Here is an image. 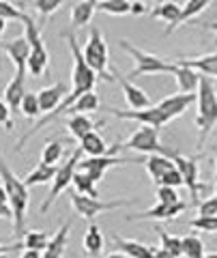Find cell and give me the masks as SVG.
I'll return each mask as SVG.
<instances>
[{"label":"cell","mask_w":217,"mask_h":258,"mask_svg":"<svg viewBox=\"0 0 217 258\" xmlns=\"http://www.w3.org/2000/svg\"><path fill=\"white\" fill-rule=\"evenodd\" d=\"M168 157H170L174 161V166H176V170L181 172L183 176V185L189 189V198H191V203L198 205V194H200V187H202V183H200V166H198V161L194 157H185L181 155V153H170L168 151L166 153Z\"/></svg>","instance_id":"obj_9"},{"label":"cell","mask_w":217,"mask_h":258,"mask_svg":"<svg viewBox=\"0 0 217 258\" xmlns=\"http://www.w3.org/2000/svg\"><path fill=\"white\" fill-rule=\"evenodd\" d=\"M208 28H211V30H217V24H211ZM213 47H215V52H217V35H215V39H213Z\"/></svg>","instance_id":"obj_49"},{"label":"cell","mask_w":217,"mask_h":258,"mask_svg":"<svg viewBox=\"0 0 217 258\" xmlns=\"http://www.w3.org/2000/svg\"><path fill=\"white\" fill-rule=\"evenodd\" d=\"M20 112L26 118H37V116H41L43 112H41V106H39V97L37 93H26V97H24V101H22V108Z\"/></svg>","instance_id":"obj_37"},{"label":"cell","mask_w":217,"mask_h":258,"mask_svg":"<svg viewBox=\"0 0 217 258\" xmlns=\"http://www.w3.org/2000/svg\"><path fill=\"white\" fill-rule=\"evenodd\" d=\"M196 103H198V114H196V127H198V147H204L206 136L213 132L217 125V91L211 82V78L202 76L196 93Z\"/></svg>","instance_id":"obj_2"},{"label":"cell","mask_w":217,"mask_h":258,"mask_svg":"<svg viewBox=\"0 0 217 258\" xmlns=\"http://www.w3.org/2000/svg\"><path fill=\"white\" fill-rule=\"evenodd\" d=\"M138 203V198H118V200H97V198H88L82 196V194L74 191L71 194V207H74L76 215L84 217V220H95L99 213H106V211H116V209H123V207H131Z\"/></svg>","instance_id":"obj_6"},{"label":"cell","mask_w":217,"mask_h":258,"mask_svg":"<svg viewBox=\"0 0 217 258\" xmlns=\"http://www.w3.org/2000/svg\"><path fill=\"white\" fill-rule=\"evenodd\" d=\"M74 187L78 194H82V196H88V198H97V183H95L91 176H86L84 172H76L74 176Z\"/></svg>","instance_id":"obj_34"},{"label":"cell","mask_w":217,"mask_h":258,"mask_svg":"<svg viewBox=\"0 0 217 258\" xmlns=\"http://www.w3.org/2000/svg\"><path fill=\"white\" fill-rule=\"evenodd\" d=\"M181 185H183V176H181V172L174 168L172 172H168L164 179L157 183V187H172V189H179Z\"/></svg>","instance_id":"obj_43"},{"label":"cell","mask_w":217,"mask_h":258,"mask_svg":"<svg viewBox=\"0 0 217 258\" xmlns=\"http://www.w3.org/2000/svg\"><path fill=\"white\" fill-rule=\"evenodd\" d=\"M118 47L123 52H127L133 58L135 67L131 69V74L127 76L133 82L135 78H142V76H159V74H172L176 71V64L174 62H168L166 58L162 56H155L151 52H144L140 47H135L131 41H127V39H118Z\"/></svg>","instance_id":"obj_3"},{"label":"cell","mask_w":217,"mask_h":258,"mask_svg":"<svg viewBox=\"0 0 217 258\" xmlns=\"http://www.w3.org/2000/svg\"><path fill=\"white\" fill-rule=\"evenodd\" d=\"M0 52H5L15 64V76L26 78L28 71V60H30V43L26 37H15L13 41L0 43Z\"/></svg>","instance_id":"obj_12"},{"label":"cell","mask_w":217,"mask_h":258,"mask_svg":"<svg viewBox=\"0 0 217 258\" xmlns=\"http://www.w3.org/2000/svg\"><path fill=\"white\" fill-rule=\"evenodd\" d=\"M181 258H185V256H181Z\"/></svg>","instance_id":"obj_54"},{"label":"cell","mask_w":217,"mask_h":258,"mask_svg":"<svg viewBox=\"0 0 217 258\" xmlns=\"http://www.w3.org/2000/svg\"><path fill=\"white\" fill-rule=\"evenodd\" d=\"M174 78H176V86H179L181 95H196L200 80H202V76H200L198 71L189 69V67H181V64H176Z\"/></svg>","instance_id":"obj_21"},{"label":"cell","mask_w":217,"mask_h":258,"mask_svg":"<svg viewBox=\"0 0 217 258\" xmlns=\"http://www.w3.org/2000/svg\"><path fill=\"white\" fill-rule=\"evenodd\" d=\"M80 161H82V149L78 147L76 151H71V155L67 157L65 164L58 166V172H56L54 181H52L50 194H47V198L43 200V205H41V213H45L47 209L56 203V198H58L62 191L69 189V185H74V176L78 172V164H80Z\"/></svg>","instance_id":"obj_7"},{"label":"cell","mask_w":217,"mask_h":258,"mask_svg":"<svg viewBox=\"0 0 217 258\" xmlns=\"http://www.w3.org/2000/svg\"><path fill=\"white\" fill-rule=\"evenodd\" d=\"M155 258H176L172 252H168V249H164V247H157L155 249Z\"/></svg>","instance_id":"obj_47"},{"label":"cell","mask_w":217,"mask_h":258,"mask_svg":"<svg viewBox=\"0 0 217 258\" xmlns=\"http://www.w3.org/2000/svg\"><path fill=\"white\" fill-rule=\"evenodd\" d=\"M183 256L185 258H204L206 249H204L202 239H200L198 235L183 237Z\"/></svg>","instance_id":"obj_33"},{"label":"cell","mask_w":217,"mask_h":258,"mask_svg":"<svg viewBox=\"0 0 217 258\" xmlns=\"http://www.w3.org/2000/svg\"><path fill=\"white\" fill-rule=\"evenodd\" d=\"M194 101H196V95H181V93H176V95H170V97H166V99H162L157 103V108L168 116V120H174V118L183 116Z\"/></svg>","instance_id":"obj_17"},{"label":"cell","mask_w":217,"mask_h":258,"mask_svg":"<svg viewBox=\"0 0 217 258\" xmlns=\"http://www.w3.org/2000/svg\"><path fill=\"white\" fill-rule=\"evenodd\" d=\"M0 125L5 127V132H11L13 129V114L3 99H0Z\"/></svg>","instance_id":"obj_44"},{"label":"cell","mask_w":217,"mask_h":258,"mask_svg":"<svg viewBox=\"0 0 217 258\" xmlns=\"http://www.w3.org/2000/svg\"><path fill=\"white\" fill-rule=\"evenodd\" d=\"M123 166V164H135V159L131 157H110V155H103V157H88V159H82L78 164V172H84L86 176H91L95 183L103 181V176L110 168L114 166Z\"/></svg>","instance_id":"obj_11"},{"label":"cell","mask_w":217,"mask_h":258,"mask_svg":"<svg viewBox=\"0 0 217 258\" xmlns=\"http://www.w3.org/2000/svg\"><path fill=\"white\" fill-rule=\"evenodd\" d=\"M24 97H26V84H24V78L20 76H13L9 80V84L5 86V93H3V101L9 106L11 114L15 116L18 114V110L22 108V101Z\"/></svg>","instance_id":"obj_19"},{"label":"cell","mask_w":217,"mask_h":258,"mask_svg":"<svg viewBox=\"0 0 217 258\" xmlns=\"http://www.w3.org/2000/svg\"><path fill=\"white\" fill-rule=\"evenodd\" d=\"M71 226H74V222H65L58 230H56V235L52 237L50 245H47V249L43 252L41 258H62L65 256L67 241H69V235H71Z\"/></svg>","instance_id":"obj_23"},{"label":"cell","mask_w":217,"mask_h":258,"mask_svg":"<svg viewBox=\"0 0 217 258\" xmlns=\"http://www.w3.org/2000/svg\"><path fill=\"white\" fill-rule=\"evenodd\" d=\"M101 108V101H99V95L97 93H86V95H82L80 99L71 106L67 112H69V116L71 114H88V112H97ZM65 112V114H67Z\"/></svg>","instance_id":"obj_29"},{"label":"cell","mask_w":217,"mask_h":258,"mask_svg":"<svg viewBox=\"0 0 217 258\" xmlns=\"http://www.w3.org/2000/svg\"><path fill=\"white\" fill-rule=\"evenodd\" d=\"M118 82H120V88H123V95H125V101L127 106L131 110H147L151 108V97L147 95V91H142L138 84H133L127 76H116Z\"/></svg>","instance_id":"obj_14"},{"label":"cell","mask_w":217,"mask_h":258,"mask_svg":"<svg viewBox=\"0 0 217 258\" xmlns=\"http://www.w3.org/2000/svg\"><path fill=\"white\" fill-rule=\"evenodd\" d=\"M24 15H26V11H22V7L9 3V0H0V18L3 20H20L24 22Z\"/></svg>","instance_id":"obj_40"},{"label":"cell","mask_w":217,"mask_h":258,"mask_svg":"<svg viewBox=\"0 0 217 258\" xmlns=\"http://www.w3.org/2000/svg\"><path fill=\"white\" fill-rule=\"evenodd\" d=\"M103 112H110L112 116L123 118V120H138L140 125L155 127V129H162L164 125L170 123V120H168V116H166L157 106H151V108H147V110H118V108L103 106Z\"/></svg>","instance_id":"obj_10"},{"label":"cell","mask_w":217,"mask_h":258,"mask_svg":"<svg viewBox=\"0 0 217 258\" xmlns=\"http://www.w3.org/2000/svg\"><path fill=\"white\" fill-rule=\"evenodd\" d=\"M78 147L82 149V153H86L88 157H103V155H108V153H110V147H108L106 140H103L97 132L86 134L84 138L80 140Z\"/></svg>","instance_id":"obj_26"},{"label":"cell","mask_w":217,"mask_h":258,"mask_svg":"<svg viewBox=\"0 0 217 258\" xmlns=\"http://www.w3.org/2000/svg\"><path fill=\"white\" fill-rule=\"evenodd\" d=\"M106 258H127L125 254H120V252H112V254H108Z\"/></svg>","instance_id":"obj_50"},{"label":"cell","mask_w":217,"mask_h":258,"mask_svg":"<svg viewBox=\"0 0 217 258\" xmlns=\"http://www.w3.org/2000/svg\"><path fill=\"white\" fill-rule=\"evenodd\" d=\"M181 11L183 7L179 3H172V0H164V3L155 5V9L151 11V15L155 20H162L166 24V35H170L172 30L179 28V20H181Z\"/></svg>","instance_id":"obj_16"},{"label":"cell","mask_w":217,"mask_h":258,"mask_svg":"<svg viewBox=\"0 0 217 258\" xmlns=\"http://www.w3.org/2000/svg\"><path fill=\"white\" fill-rule=\"evenodd\" d=\"M5 30H7V20L0 18V37L5 35ZM0 69H3V62H0Z\"/></svg>","instance_id":"obj_48"},{"label":"cell","mask_w":217,"mask_h":258,"mask_svg":"<svg viewBox=\"0 0 217 258\" xmlns=\"http://www.w3.org/2000/svg\"><path fill=\"white\" fill-rule=\"evenodd\" d=\"M204 258H217V252H211V254H206Z\"/></svg>","instance_id":"obj_52"},{"label":"cell","mask_w":217,"mask_h":258,"mask_svg":"<svg viewBox=\"0 0 217 258\" xmlns=\"http://www.w3.org/2000/svg\"><path fill=\"white\" fill-rule=\"evenodd\" d=\"M82 245H84V252L88 256H99L103 252V245H106V237H103L101 228L95 222H91V226L86 228L84 232V239H82Z\"/></svg>","instance_id":"obj_25"},{"label":"cell","mask_w":217,"mask_h":258,"mask_svg":"<svg viewBox=\"0 0 217 258\" xmlns=\"http://www.w3.org/2000/svg\"><path fill=\"white\" fill-rule=\"evenodd\" d=\"M213 155H215V174H213V179L217 183V149H213Z\"/></svg>","instance_id":"obj_51"},{"label":"cell","mask_w":217,"mask_h":258,"mask_svg":"<svg viewBox=\"0 0 217 258\" xmlns=\"http://www.w3.org/2000/svg\"><path fill=\"white\" fill-rule=\"evenodd\" d=\"M0 181H3L7 196L13 209V235L20 237L24 232V224H26V211L30 205V196H28V187L24 185V179H18L9 164L5 161L3 153H0Z\"/></svg>","instance_id":"obj_1"},{"label":"cell","mask_w":217,"mask_h":258,"mask_svg":"<svg viewBox=\"0 0 217 258\" xmlns=\"http://www.w3.org/2000/svg\"><path fill=\"white\" fill-rule=\"evenodd\" d=\"M112 241H114V245L120 254H125L129 258H155V249L151 245L140 243L135 239H123L118 235H112Z\"/></svg>","instance_id":"obj_20"},{"label":"cell","mask_w":217,"mask_h":258,"mask_svg":"<svg viewBox=\"0 0 217 258\" xmlns=\"http://www.w3.org/2000/svg\"><path fill=\"white\" fill-rule=\"evenodd\" d=\"M67 129H69V136H74V138L80 142L86 134L95 132V123L88 114H71L67 118Z\"/></svg>","instance_id":"obj_28"},{"label":"cell","mask_w":217,"mask_h":258,"mask_svg":"<svg viewBox=\"0 0 217 258\" xmlns=\"http://www.w3.org/2000/svg\"><path fill=\"white\" fill-rule=\"evenodd\" d=\"M185 209H187V205L183 203H176V205H162V203H157V205H153L151 209H147V211H142L138 215H129V217H125L127 222H147V220H174L176 215H181Z\"/></svg>","instance_id":"obj_13"},{"label":"cell","mask_w":217,"mask_h":258,"mask_svg":"<svg viewBox=\"0 0 217 258\" xmlns=\"http://www.w3.org/2000/svg\"><path fill=\"white\" fill-rule=\"evenodd\" d=\"M82 54H84L86 64L97 74L101 82H112V78H116V74L110 69V52H108L106 37H103V32L97 26H93L91 32H88Z\"/></svg>","instance_id":"obj_4"},{"label":"cell","mask_w":217,"mask_h":258,"mask_svg":"<svg viewBox=\"0 0 217 258\" xmlns=\"http://www.w3.org/2000/svg\"><path fill=\"white\" fill-rule=\"evenodd\" d=\"M97 11L106 13V15L123 18V15L131 13V3L129 0H101V3H97Z\"/></svg>","instance_id":"obj_31"},{"label":"cell","mask_w":217,"mask_h":258,"mask_svg":"<svg viewBox=\"0 0 217 258\" xmlns=\"http://www.w3.org/2000/svg\"><path fill=\"white\" fill-rule=\"evenodd\" d=\"M198 215L202 217H217V196L204 198L202 203H198Z\"/></svg>","instance_id":"obj_42"},{"label":"cell","mask_w":217,"mask_h":258,"mask_svg":"<svg viewBox=\"0 0 217 258\" xmlns=\"http://www.w3.org/2000/svg\"><path fill=\"white\" fill-rule=\"evenodd\" d=\"M174 64H181V67H189L198 71L200 76H211L217 78V52L204 54V56H196V58H176Z\"/></svg>","instance_id":"obj_18"},{"label":"cell","mask_w":217,"mask_h":258,"mask_svg":"<svg viewBox=\"0 0 217 258\" xmlns=\"http://www.w3.org/2000/svg\"><path fill=\"white\" fill-rule=\"evenodd\" d=\"M149 13L147 3H131V15H144Z\"/></svg>","instance_id":"obj_45"},{"label":"cell","mask_w":217,"mask_h":258,"mask_svg":"<svg viewBox=\"0 0 217 258\" xmlns=\"http://www.w3.org/2000/svg\"><path fill=\"white\" fill-rule=\"evenodd\" d=\"M144 166H147V172H149V176L153 179L155 185L162 181L168 172H172L176 168L174 161L168 155H149L147 159H144Z\"/></svg>","instance_id":"obj_22"},{"label":"cell","mask_w":217,"mask_h":258,"mask_svg":"<svg viewBox=\"0 0 217 258\" xmlns=\"http://www.w3.org/2000/svg\"><path fill=\"white\" fill-rule=\"evenodd\" d=\"M157 203L176 205V203H181V196H179V191L172 187H157Z\"/></svg>","instance_id":"obj_41"},{"label":"cell","mask_w":217,"mask_h":258,"mask_svg":"<svg viewBox=\"0 0 217 258\" xmlns=\"http://www.w3.org/2000/svg\"><path fill=\"white\" fill-rule=\"evenodd\" d=\"M189 228L196 230V232H206V235H213V232H217V217L196 215L194 220L189 222Z\"/></svg>","instance_id":"obj_39"},{"label":"cell","mask_w":217,"mask_h":258,"mask_svg":"<svg viewBox=\"0 0 217 258\" xmlns=\"http://www.w3.org/2000/svg\"><path fill=\"white\" fill-rule=\"evenodd\" d=\"M159 241H162V245H159V247L172 252L176 258L183 256V237H174L168 230H159Z\"/></svg>","instance_id":"obj_36"},{"label":"cell","mask_w":217,"mask_h":258,"mask_svg":"<svg viewBox=\"0 0 217 258\" xmlns=\"http://www.w3.org/2000/svg\"><path fill=\"white\" fill-rule=\"evenodd\" d=\"M215 196H217V183H215Z\"/></svg>","instance_id":"obj_53"},{"label":"cell","mask_w":217,"mask_h":258,"mask_svg":"<svg viewBox=\"0 0 217 258\" xmlns=\"http://www.w3.org/2000/svg\"><path fill=\"white\" fill-rule=\"evenodd\" d=\"M24 37L30 43V60H28V74L35 78H41L50 69V54H47L45 41L41 37V26H37L33 15H24Z\"/></svg>","instance_id":"obj_5"},{"label":"cell","mask_w":217,"mask_h":258,"mask_svg":"<svg viewBox=\"0 0 217 258\" xmlns=\"http://www.w3.org/2000/svg\"><path fill=\"white\" fill-rule=\"evenodd\" d=\"M97 11V3L93 0H80V3L71 5V26L74 28H84L93 22V15Z\"/></svg>","instance_id":"obj_24"},{"label":"cell","mask_w":217,"mask_h":258,"mask_svg":"<svg viewBox=\"0 0 217 258\" xmlns=\"http://www.w3.org/2000/svg\"><path fill=\"white\" fill-rule=\"evenodd\" d=\"M52 237L47 235L45 230H28L24 239L20 241L24 249H37V252H45L47 245H50Z\"/></svg>","instance_id":"obj_30"},{"label":"cell","mask_w":217,"mask_h":258,"mask_svg":"<svg viewBox=\"0 0 217 258\" xmlns=\"http://www.w3.org/2000/svg\"><path fill=\"white\" fill-rule=\"evenodd\" d=\"M206 7H211V3L208 0H189V3H185L183 5V11H181V20H179V26L185 22H189V20H194L196 15L202 13Z\"/></svg>","instance_id":"obj_35"},{"label":"cell","mask_w":217,"mask_h":258,"mask_svg":"<svg viewBox=\"0 0 217 258\" xmlns=\"http://www.w3.org/2000/svg\"><path fill=\"white\" fill-rule=\"evenodd\" d=\"M56 172H58V166H47V164H37L33 170L26 174L24 179V185L26 187H33V185H43V183H50L54 181Z\"/></svg>","instance_id":"obj_27"},{"label":"cell","mask_w":217,"mask_h":258,"mask_svg":"<svg viewBox=\"0 0 217 258\" xmlns=\"http://www.w3.org/2000/svg\"><path fill=\"white\" fill-rule=\"evenodd\" d=\"M39 97V106H41V112H47L52 114L54 110H58V106L67 99V84L65 82H56L52 86H45L37 93Z\"/></svg>","instance_id":"obj_15"},{"label":"cell","mask_w":217,"mask_h":258,"mask_svg":"<svg viewBox=\"0 0 217 258\" xmlns=\"http://www.w3.org/2000/svg\"><path fill=\"white\" fill-rule=\"evenodd\" d=\"M62 153H65V142L62 140H47L43 153H41V164L47 166H56L62 159Z\"/></svg>","instance_id":"obj_32"},{"label":"cell","mask_w":217,"mask_h":258,"mask_svg":"<svg viewBox=\"0 0 217 258\" xmlns=\"http://www.w3.org/2000/svg\"><path fill=\"white\" fill-rule=\"evenodd\" d=\"M120 149H131L142 153V155H166L168 153L159 142V129L147 125H140L135 129L129 138L120 144Z\"/></svg>","instance_id":"obj_8"},{"label":"cell","mask_w":217,"mask_h":258,"mask_svg":"<svg viewBox=\"0 0 217 258\" xmlns=\"http://www.w3.org/2000/svg\"><path fill=\"white\" fill-rule=\"evenodd\" d=\"M43 252H37V249H24L20 258H41Z\"/></svg>","instance_id":"obj_46"},{"label":"cell","mask_w":217,"mask_h":258,"mask_svg":"<svg viewBox=\"0 0 217 258\" xmlns=\"http://www.w3.org/2000/svg\"><path fill=\"white\" fill-rule=\"evenodd\" d=\"M33 7H35V11L41 15V22L45 24L47 18H50L52 13H56L62 7V0H35Z\"/></svg>","instance_id":"obj_38"}]
</instances>
